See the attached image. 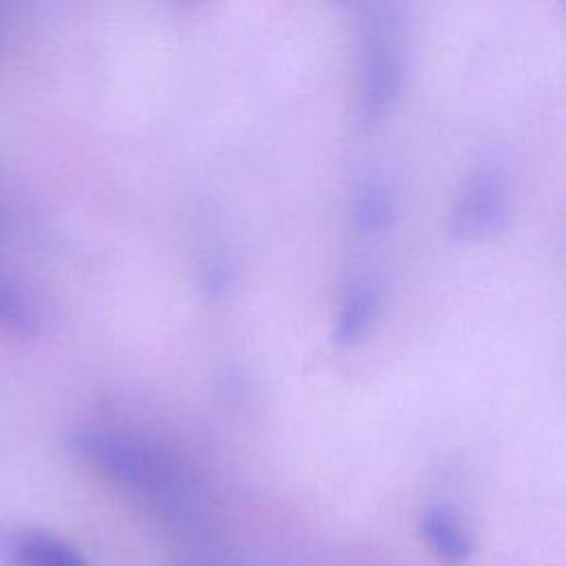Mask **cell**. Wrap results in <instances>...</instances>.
Returning a JSON list of instances; mask_svg holds the SVG:
<instances>
[{
  "mask_svg": "<svg viewBox=\"0 0 566 566\" xmlns=\"http://www.w3.org/2000/svg\"><path fill=\"white\" fill-rule=\"evenodd\" d=\"M71 447L95 471L142 497L166 520L188 524L199 515L201 493L190 473L144 436L86 424L73 431Z\"/></svg>",
  "mask_w": 566,
  "mask_h": 566,
  "instance_id": "6da1fadb",
  "label": "cell"
},
{
  "mask_svg": "<svg viewBox=\"0 0 566 566\" xmlns=\"http://www.w3.org/2000/svg\"><path fill=\"white\" fill-rule=\"evenodd\" d=\"M407 69V35L398 7L369 4L360 42V108L367 122H382L396 106Z\"/></svg>",
  "mask_w": 566,
  "mask_h": 566,
  "instance_id": "7a4b0ae2",
  "label": "cell"
},
{
  "mask_svg": "<svg viewBox=\"0 0 566 566\" xmlns=\"http://www.w3.org/2000/svg\"><path fill=\"white\" fill-rule=\"evenodd\" d=\"M511 214V184L495 155H482L469 168L455 197L449 230L455 239L471 241L502 230Z\"/></svg>",
  "mask_w": 566,
  "mask_h": 566,
  "instance_id": "3957f363",
  "label": "cell"
},
{
  "mask_svg": "<svg viewBox=\"0 0 566 566\" xmlns=\"http://www.w3.org/2000/svg\"><path fill=\"white\" fill-rule=\"evenodd\" d=\"M2 566H91L66 539L40 528H11L0 533Z\"/></svg>",
  "mask_w": 566,
  "mask_h": 566,
  "instance_id": "277c9868",
  "label": "cell"
},
{
  "mask_svg": "<svg viewBox=\"0 0 566 566\" xmlns=\"http://www.w3.org/2000/svg\"><path fill=\"white\" fill-rule=\"evenodd\" d=\"M380 296L382 287L378 276L365 272L349 281L334 325V338L338 345L349 347L367 336L376 321Z\"/></svg>",
  "mask_w": 566,
  "mask_h": 566,
  "instance_id": "5b68a950",
  "label": "cell"
},
{
  "mask_svg": "<svg viewBox=\"0 0 566 566\" xmlns=\"http://www.w3.org/2000/svg\"><path fill=\"white\" fill-rule=\"evenodd\" d=\"M418 531L431 553L444 564H462L473 555V537L458 513L444 504L422 509Z\"/></svg>",
  "mask_w": 566,
  "mask_h": 566,
  "instance_id": "8992f818",
  "label": "cell"
},
{
  "mask_svg": "<svg viewBox=\"0 0 566 566\" xmlns=\"http://www.w3.org/2000/svg\"><path fill=\"white\" fill-rule=\"evenodd\" d=\"M396 214V197L391 186L382 177L360 179L349 197V219L358 234H382Z\"/></svg>",
  "mask_w": 566,
  "mask_h": 566,
  "instance_id": "52a82bcc",
  "label": "cell"
},
{
  "mask_svg": "<svg viewBox=\"0 0 566 566\" xmlns=\"http://www.w3.org/2000/svg\"><path fill=\"white\" fill-rule=\"evenodd\" d=\"M0 325L20 336L33 334L38 327L35 303L27 292L0 272Z\"/></svg>",
  "mask_w": 566,
  "mask_h": 566,
  "instance_id": "ba28073f",
  "label": "cell"
}]
</instances>
